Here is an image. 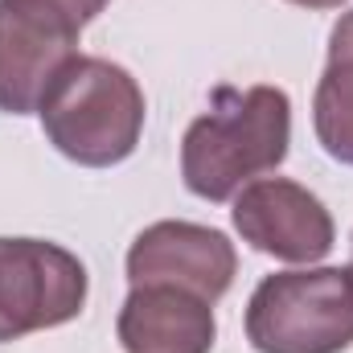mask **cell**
<instances>
[{"label": "cell", "mask_w": 353, "mask_h": 353, "mask_svg": "<svg viewBox=\"0 0 353 353\" xmlns=\"http://www.w3.org/2000/svg\"><path fill=\"white\" fill-rule=\"evenodd\" d=\"M50 4H54V8H62V12H66V17L83 29V25H90V21H94V17H99L111 0H50Z\"/></svg>", "instance_id": "cell-10"}, {"label": "cell", "mask_w": 353, "mask_h": 353, "mask_svg": "<svg viewBox=\"0 0 353 353\" xmlns=\"http://www.w3.org/2000/svg\"><path fill=\"white\" fill-rule=\"evenodd\" d=\"M115 337L123 353H210L218 341L214 304L173 283H140L128 292Z\"/></svg>", "instance_id": "cell-8"}, {"label": "cell", "mask_w": 353, "mask_h": 353, "mask_svg": "<svg viewBox=\"0 0 353 353\" xmlns=\"http://www.w3.org/2000/svg\"><path fill=\"white\" fill-rule=\"evenodd\" d=\"M46 140L83 169H111L128 161L144 136V90L140 83L107 62L79 54L37 107Z\"/></svg>", "instance_id": "cell-2"}, {"label": "cell", "mask_w": 353, "mask_h": 353, "mask_svg": "<svg viewBox=\"0 0 353 353\" xmlns=\"http://www.w3.org/2000/svg\"><path fill=\"white\" fill-rule=\"evenodd\" d=\"M292 144V99L279 87H218L210 111L185 128L181 176L201 201H230L243 185L279 169Z\"/></svg>", "instance_id": "cell-1"}, {"label": "cell", "mask_w": 353, "mask_h": 353, "mask_svg": "<svg viewBox=\"0 0 353 353\" xmlns=\"http://www.w3.org/2000/svg\"><path fill=\"white\" fill-rule=\"evenodd\" d=\"M79 58V25L50 0H0V111L33 115Z\"/></svg>", "instance_id": "cell-5"}, {"label": "cell", "mask_w": 353, "mask_h": 353, "mask_svg": "<svg viewBox=\"0 0 353 353\" xmlns=\"http://www.w3.org/2000/svg\"><path fill=\"white\" fill-rule=\"evenodd\" d=\"M247 341L259 353H341L353 345V267L275 271L251 292Z\"/></svg>", "instance_id": "cell-3"}, {"label": "cell", "mask_w": 353, "mask_h": 353, "mask_svg": "<svg viewBox=\"0 0 353 353\" xmlns=\"http://www.w3.org/2000/svg\"><path fill=\"white\" fill-rule=\"evenodd\" d=\"M234 230L259 255L283 263H316L333 251L337 226L325 201L288 181V176H259L234 193Z\"/></svg>", "instance_id": "cell-6"}, {"label": "cell", "mask_w": 353, "mask_h": 353, "mask_svg": "<svg viewBox=\"0 0 353 353\" xmlns=\"http://www.w3.org/2000/svg\"><path fill=\"white\" fill-rule=\"evenodd\" d=\"M312 128L321 148L353 169V12L329 33V66L312 94Z\"/></svg>", "instance_id": "cell-9"}, {"label": "cell", "mask_w": 353, "mask_h": 353, "mask_svg": "<svg viewBox=\"0 0 353 353\" xmlns=\"http://www.w3.org/2000/svg\"><path fill=\"white\" fill-rule=\"evenodd\" d=\"M288 4H300V8H341L345 0H288Z\"/></svg>", "instance_id": "cell-11"}, {"label": "cell", "mask_w": 353, "mask_h": 353, "mask_svg": "<svg viewBox=\"0 0 353 353\" xmlns=\"http://www.w3.org/2000/svg\"><path fill=\"white\" fill-rule=\"evenodd\" d=\"M234 271H239V255L222 230L181 222V218L144 226L128 251V283L132 288L173 283L185 292H197L210 304H218L230 292Z\"/></svg>", "instance_id": "cell-7"}, {"label": "cell", "mask_w": 353, "mask_h": 353, "mask_svg": "<svg viewBox=\"0 0 353 353\" xmlns=\"http://www.w3.org/2000/svg\"><path fill=\"white\" fill-rule=\"evenodd\" d=\"M87 267L46 239H0V345L74 321L87 304Z\"/></svg>", "instance_id": "cell-4"}]
</instances>
